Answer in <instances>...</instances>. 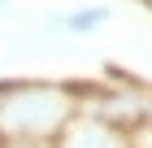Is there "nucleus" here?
Here are the masks:
<instances>
[{
	"label": "nucleus",
	"instance_id": "f257e3e1",
	"mask_svg": "<svg viewBox=\"0 0 152 148\" xmlns=\"http://www.w3.org/2000/svg\"><path fill=\"white\" fill-rule=\"evenodd\" d=\"M61 148H130L113 122H74L61 131Z\"/></svg>",
	"mask_w": 152,
	"mask_h": 148
},
{
	"label": "nucleus",
	"instance_id": "f03ea898",
	"mask_svg": "<svg viewBox=\"0 0 152 148\" xmlns=\"http://www.w3.org/2000/svg\"><path fill=\"white\" fill-rule=\"evenodd\" d=\"M0 148H44V144H26V139H9V144H0Z\"/></svg>",
	"mask_w": 152,
	"mask_h": 148
}]
</instances>
